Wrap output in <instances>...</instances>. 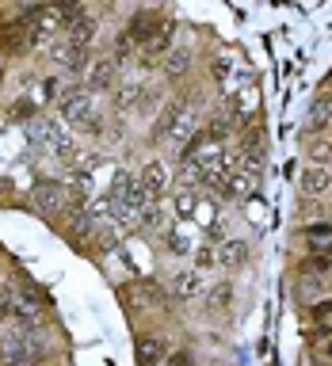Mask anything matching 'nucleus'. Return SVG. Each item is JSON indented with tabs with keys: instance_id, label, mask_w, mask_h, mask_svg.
<instances>
[{
	"instance_id": "f257e3e1",
	"label": "nucleus",
	"mask_w": 332,
	"mask_h": 366,
	"mask_svg": "<svg viewBox=\"0 0 332 366\" xmlns=\"http://www.w3.org/2000/svg\"><path fill=\"white\" fill-rule=\"evenodd\" d=\"M146 203H149V195L141 191V183L134 180V176L119 172L115 176V187H111V206H115V214L123 218V221H134L141 210H146Z\"/></svg>"
},
{
	"instance_id": "f03ea898",
	"label": "nucleus",
	"mask_w": 332,
	"mask_h": 366,
	"mask_svg": "<svg viewBox=\"0 0 332 366\" xmlns=\"http://www.w3.org/2000/svg\"><path fill=\"white\" fill-rule=\"evenodd\" d=\"M58 107H61V115H65V122H69V126L84 130V134H104V122L92 115L84 88H69V92H61V96H58Z\"/></svg>"
},
{
	"instance_id": "7ed1b4c3",
	"label": "nucleus",
	"mask_w": 332,
	"mask_h": 366,
	"mask_svg": "<svg viewBox=\"0 0 332 366\" xmlns=\"http://www.w3.org/2000/svg\"><path fill=\"white\" fill-rule=\"evenodd\" d=\"M306 198H321L332 191V168H317V164H306L302 168V180H298Z\"/></svg>"
},
{
	"instance_id": "20e7f679",
	"label": "nucleus",
	"mask_w": 332,
	"mask_h": 366,
	"mask_svg": "<svg viewBox=\"0 0 332 366\" xmlns=\"http://www.w3.org/2000/svg\"><path fill=\"white\" fill-rule=\"evenodd\" d=\"M138 183H141V191H146V195L157 198V195L168 191V172H164L161 161H149L146 168H141V180H138Z\"/></svg>"
},
{
	"instance_id": "39448f33",
	"label": "nucleus",
	"mask_w": 332,
	"mask_h": 366,
	"mask_svg": "<svg viewBox=\"0 0 332 366\" xmlns=\"http://www.w3.org/2000/svg\"><path fill=\"white\" fill-rule=\"evenodd\" d=\"M252 191H256V176H252V172L226 176V183H221V195H226V198H248Z\"/></svg>"
},
{
	"instance_id": "423d86ee",
	"label": "nucleus",
	"mask_w": 332,
	"mask_h": 366,
	"mask_svg": "<svg viewBox=\"0 0 332 366\" xmlns=\"http://www.w3.org/2000/svg\"><path fill=\"white\" fill-rule=\"evenodd\" d=\"M35 203L46 210V214H58L61 203H65V187L61 183H39L35 187Z\"/></svg>"
},
{
	"instance_id": "0eeeda50",
	"label": "nucleus",
	"mask_w": 332,
	"mask_h": 366,
	"mask_svg": "<svg viewBox=\"0 0 332 366\" xmlns=\"http://www.w3.org/2000/svg\"><path fill=\"white\" fill-rule=\"evenodd\" d=\"M332 122V99H313V107H309V118H306V130L309 134H321V130H328Z\"/></svg>"
},
{
	"instance_id": "6e6552de",
	"label": "nucleus",
	"mask_w": 332,
	"mask_h": 366,
	"mask_svg": "<svg viewBox=\"0 0 332 366\" xmlns=\"http://www.w3.org/2000/svg\"><path fill=\"white\" fill-rule=\"evenodd\" d=\"M164 340H157V336H141L138 340V362L141 366H157L161 359H164Z\"/></svg>"
},
{
	"instance_id": "1a4fd4ad",
	"label": "nucleus",
	"mask_w": 332,
	"mask_h": 366,
	"mask_svg": "<svg viewBox=\"0 0 332 366\" xmlns=\"http://www.w3.org/2000/svg\"><path fill=\"white\" fill-rule=\"evenodd\" d=\"M245 256H248L245 240H226V244L218 248V263H221V268H229V271L241 268V263H245Z\"/></svg>"
},
{
	"instance_id": "9d476101",
	"label": "nucleus",
	"mask_w": 332,
	"mask_h": 366,
	"mask_svg": "<svg viewBox=\"0 0 332 366\" xmlns=\"http://www.w3.org/2000/svg\"><path fill=\"white\" fill-rule=\"evenodd\" d=\"M198 290H203V275H198V271H180V275H172V294L195 298Z\"/></svg>"
},
{
	"instance_id": "9b49d317",
	"label": "nucleus",
	"mask_w": 332,
	"mask_h": 366,
	"mask_svg": "<svg viewBox=\"0 0 332 366\" xmlns=\"http://www.w3.org/2000/svg\"><path fill=\"white\" fill-rule=\"evenodd\" d=\"M210 309H214V313H229V309H233V286L229 283H218L214 290H210Z\"/></svg>"
},
{
	"instance_id": "f8f14e48",
	"label": "nucleus",
	"mask_w": 332,
	"mask_h": 366,
	"mask_svg": "<svg viewBox=\"0 0 332 366\" xmlns=\"http://www.w3.org/2000/svg\"><path fill=\"white\" fill-rule=\"evenodd\" d=\"M306 157L317 164V168H328V161H332V141L328 138H313L306 146Z\"/></svg>"
},
{
	"instance_id": "ddd939ff",
	"label": "nucleus",
	"mask_w": 332,
	"mask_h": 366,
	"mask_svg": "<svg viewBox=\"0 0 332 366\" xmlns=\"http://www.w3.org/2000/svg\"><path fill=\"white\" fill-rule=\"evenodd\" d=\"M195 210H198V191H195V187H180V191H176V214L191 218Z\"/></svg>"
},
{
	"instance_id": "4468645a",
	"label": "nucleus",
	"mask_w": 332,
	"mask_h": 366,
	"mask_svg": "<svg viewBox=\"0 0 332 366\" xmlns=\"http://www.w3.org/2000/svg\"><path fill=\"white\" fill-rule=\"evenodd\" d=\"M168 42H172V27H164L161 35H153V39L146 42V50H141V61H153L157 54H164V50H168Z\"/></svg>"
},
{
	"instance_id": "2eb2a0df",
	"label": "nucleus",
	"mask_w": 332,
	"mask_h": 366,
	"mask_svg": "<svg viewBox=\"0 0 332 366\" xmlns=\"http://www.w3.org/2000/svg\"><path fill=\"white\" fill-rule=\"evenodd\" d=\"M111 76H115V61H96L88 73V88H107Z\"/></svg>"
},
{
	"instance_id": "dca6fc26",
	"label": "nucleus",
	"mask_w": 332,
	"mask_h": 366,
	"mask_svg": "<svg viewBox=\"0 0 332 366\" xmlns=\"http://www.w3.org/2000/svg\"><path fill=\"white\" fill-rule=\"evenodd\" d=\"M187 65H191V54H187V50H172L168 61H164V73H168V76H183Z\"/></svg>"
},
{
	"instance_id": "f3484780",
	"label": "nucleus",
	"mask_w": 332,
	"mask_h": 366,
	"mask_svg": "<svg viewBox=\"0 0 332 366\" xmlns=\"http://www.w3.org/2000/svg\"><path fill=\"white\" fill-rule=\"evenodd\" d=\"M218 263V248L214 244H203V248L195 252V271H206V268H214Z\"/></svg>"
},
{
	"instance_id": "a211bd4d",
	"label": "nucleus",
	"mask_w": 332,
	"mask_h": 366,
	"mask_svg": "<svg viewBox=\"0 0 332 366\" xmlns=\"http://www.w3.org/2000/svg\"><path fill=\"white\" fill-rule=\"evenodd\" d=\"M306 271H321V275H328V271H332V256H328V252H313V256L306 260Z\"/></svg>"
},
{
	"instance_id": "6ab92c4d",
	"label": "nucleus",
	"mask_w": 332,
	"mask_h": 366,
	"mask_svg": "<svg viewBox=\"0 0 332 366\" xmlns=\"http://www.w3.org/2000/svg\"><path fill=\"white\" fill-rule=\"evenodd\" d=\"M164 240H168V252H176V256H183L187 252V237H180V233H164Z\"/></svg>"
},
{
	"instance_id": "aec40b11",
	"label": "nucleus",
	"mask_w": 332,
	"mask_h": 366,
	"mask_svg": "<svg viewBox=\"0 0 332 366\" xmlns=\"http://www.w3.org/2000/svg\"><path fill=\"white\" fill-rule=\"evenodd\" d=\"M332 317V302L325 298V302H317L313 309H309V320H328Z\"/></svg>"
},
{
	"instance_id": "412c9836",
	"label": "nucleus",
	"mask_w": 332,
	"mask_h": 366,
	"mask_svg": "<svg viewBox=\"0 0 332 366\" xmlns=\"http://www.w3.org/2000/svg\"><path fill=\"white\" fill-rule=\"evenodd\" d=\"M12 115H16V118H31V115H35V103H27V99H19V103L12 107Z\"/></svg>"
},
{
	"instance_id": "4be33fe9",
	"label": "nucleus",
	"mask_w": 332,
	"mask_h": 366,
	"mask_svg": "<svg viewBox=\"0 0 332 366\" xmlns=\"http://www.w3.org/2000/svg\"><path fill=\"white\" fill-rule=\"evenodd\" d=\"M168 366H195V362H191V355H187V351H172L168 355Z\"/></svg>"
},
{
	"instance_id": "5701e85b",
	"label": "nucleus",
	"mask_w": 332,
	"mask_h": 366,
	"mask_svg": "<svg viewBox=\"0 0 332 366\" xmlns=\"http://www.w3.org/2000/svg\"><path fill=\"white\" fill-rule=\"evenodd\" d=\"M210 73H214L218 81H226V76H229V61H226V58H221V61H214V65H210Z\"/></svg>"
},
{
	"instance_id": "b1692460",
	"label": "nucleus",
	"mask_w": 332,
	"mask_h": 366,
	"mask_svg": "<svg viewBox=\"0 0 332 366\" xmlns=\"http://www.w3.org/2000/svg\"><path fill=\"white\" fill-rule=\"evenodd\" d=\"M328 355H332V343H328Z\"/></svg>"
}]
</instances>
